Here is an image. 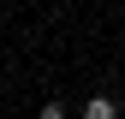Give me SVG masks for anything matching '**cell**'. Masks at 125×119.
Returning <instances> with one entry per match:
<instances>
[{
    "instance_id": "6da1fadb",
    "label": "cell",
    "mask_w": 125,
    "mask_h": 119,
    "mask_svg": "<svg viewBox=\"0 0 125 119\" xmlns=\"http://www.w3.org/2000/svg\"><path fill=\"white\" fill-rule=\"evenodd\" d=\"M83 119H119V95H89L83 101Z\"/></svg>"
},
{
    "instance_id": "7a4b0ae2",
    "label": "cell",
    "mask_w": 125,
    "mask_h": 119,
    "mask_svg": "<svg viewBox=\"0 0 125 119\" xmlns=\"http://www.w3.org/2000/svg\"><path fill=\"white\" fill-rule=\"evenodd\" d=\"M36 119H72V113L60 107V101H42V113H36Z\"/></svg>"
}]
</instances>
